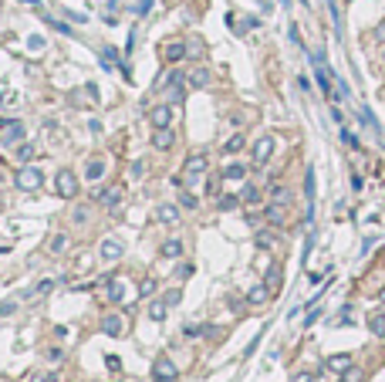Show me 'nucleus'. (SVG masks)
<instances>
[{
  "instance_id": "obj_1",
  "label": "nucleus",
  "mask_w": 385,
  "mask_h": 382,
  "mask_svg": "<svg viewBox=\"0 0 385 382\" xmlns=\"http://www.w3.org/2000/svg\"><path fill=\"white\" fill-rule=\"evenodd\" d=\"M17 190H24V193H34V190H41V183H44V176H41V169L38 166H20L17 169Z\"/></svg>"
},
{
  "instance_id": "obj_2",
  "label": "nucleus",
  "mask_w": 385,
  "mask_h": 382,
  "mask_svg": "<svg viewBox=\"0 0 385 382\" xmlns=\"http://www.w3.org/2000/svg\"><path fill=\"white\" fill-rule=\"evenodd\" d=\"M54 193L64 196V200H71V196L78 193V176L71 169H61L58 176H54Z\"/></svg>"
},
{
  "instance_id": "obj_3",
  "label": "nucleus",
  "mask_w": 385,
  "mask_h": 382,
  "mask_svg": "<svg viewBox=\"0 0 385 382\" xmlns=\"http://www.w3.org/2000/svg\"><path fill=\"white\" fill-rule=\"evenodd\" d=\"M176 376H179V369H176V362L173 359H155V365H152V382H176Z\"/></svg>"
},
{
  "instance_id": "obj_4",
  "label": "nucleus",
  "mask_w": 385,
  "mask_h": 382,
  "mask_svg": "<svg viewBox=\"0 0 385 382\" xmlns=\"http://www.w3.org/2000/svg\"><path fill=\"white\" fill-rule=\"evenodd\" d=\"M92 196H95V200L101 203V207L115 210V207H118V200H122V190H118V186H98V190L92 193Z\"/></svg>"
},
{
  "instance_id": "obj_5",
  "label": "nucleus",
  "mask_w": 385,
  "mask_h": 382,
  "mask_svg": "<svg viewBox=\"0 0 385 382\" xmlns=\"http://www.w3.org/2000/svg\"><path fill=\"white\" fill-rule=\"evenodd\" d=\"M270 153H274V139H270V135H260V139L253 142V166H264L270 159Z\"/></svg>"
},
{
  "instance_id": "obj_6",
  "label": "nucleus",
  "mask_w": 385,
  "mask_h": 382,
  "mask_svg": "<svg viewBox=\"0 0 385 382\" xmlns=\"http://www.w3.org/2000/svg\"><path fill=\"white\" fill-rule=\"evenodd\" d=\"M101 287H105V298H108L112 305H122V301H125V284H122V281H115V277H105V281H101Z\"/></svg>"
},
{
  "instance_id": "obj_7",
  "label": "nucleus",
  "mask_w": 385,
  "mask_h": 382,
  "mask_svg": "<svg viewBox=\"0 0 385 382\" xmlns=\"http://www.w3.org/2000/svg\"><path fill=\"white\" fill-rule=\"evenodd\" d=\"M199 172H206V156H203V153L190 156V159H186V166H183V176H186V179H196Z\"/></svg>"
},
{
  "instance_id": "obj_8",
  "label": "nucleus",
  "mask_w": 385,
  "mask_h": 382,
  "mask_svg": "<svg viewBox=\"0 0 385 382\" xmlns=\"http://www.w3.org/2000/svg\"><path fill=\"white\" fill-rule=\"evenodd\" d=\"M149 122H152V129H169V122H173V109H169V105H155L152 115H149Z\"/></svg>"
},
{
  "instance_id": "obj_9",
  "label": "nucleus",
  "mask_w": 385,
  "mask_h": 382,
  "mask_svg": "<svg viewBox=\"0 0 385 382\" xmlns=\"http://www.w3.org/2000/svg\"><path fill=\"white\" fill-rule=\"evenodd\" d=\"M3 146H17V142H24V125L20 122H3Z\"/></svg>"
},
{
  "instance_id": "obj_10",
  "label": "nucleus",
  "mask_w": 385,
  "mask_h": 382,
  "mask_svg": "<svg viewBox=\"0 0 385 382\" xmlns=\"http://www.w3.org/2000/svg\"><path fill=\"white\" fill-rule=\"evenodd\" d=\"M270 298V284L267 281H264V284H257V287H250V291H247V305H264V301H267Z\"/></svg>"
},
{
  "instance_id": "obj_11",
  "label": "nucleus",
  "mask_w": 385,
  "mask_h": 382,
  "mask_svg": "<svg viewBox=\"0 0 385 382\" xmlns=\"http://www.w3.org/2000/svg\"><path fill=\"white\" fill-rule=\"evenodd\" d=\"M173 129H155L152 132V146L155 149H159V153H166V149H169V146H173Z\"/></svg>"
},
{
  "instance_id": "obj_12",
  "label": "nucleus",
  "mask_w": 385,
  "mask_h": 382,
  "mask_svg": "<svg viewBox=\"0 0 385 382\" xmlns=\"http://www.w3.org/2000/svg\"><path fill=\"white\" fill-rule=\"evenodd\" d=\"M186 55H190V51H186V44H183V41H169V44H166V61H169V64L183 61Z\"/></svg>"
},
{
  "instance_id": "obj_13",
  "label": "nucleus",
  "mask_w": 385,
  "mask_h": 382,
  "mask_svg": "<svg viewBox=\"0 0 385 382\" xmlns=\"http://www.w3.org/2000/svg\"><path fill=\"white\" fill-rule=\"evenodd\" d=\"M125 254V247L118 240H101V261H118Z\"/></svg>"
},
{
  "instance_id": "obj_14",
  "label": "nucleus",
  "mask_w": 385,
  "mask_h": 382,
  "mask_svg": "<svg viewBox=\"0 0 385 382\" xmlns=\"http://www.w3.org/2000/svg\"><path fill=\"white\" fill-rule=\"evenodd\" d=\"M155 220H159V223H176V220H179V207H173V203H162V207L155 210Z\"/></svg>"
},
{
  "instance_id": "obj_15",
  "label": "nucleus",
  "mask_w": 385,
  "mask_h": 382,
  "mask_svg": "<svg viewBox=\"0 0 385 382\" xmlns=\"http://www.w3.org/2000/svg\"><path fill=\"white\" fill-rule=\"evenodd\" d=\"M101 331L112 335V338L122 335V315H105V318H101Z\"/></svg>"
},
{
  "instance_id": "obj_16",
  "label": "nucleus",
  "mask_w": 385,
  "mask_h": 382,
  "mask_svg": "<svg viewBox=\"0 0 385 382\" xmlns=\"http://www.w3.org/2000/svg\"><path fill=\"white\" fill-rule=\"evenodd\" d=\"M243 176H247V166H243V163H227V166H223V179H237V183H240V179H243Z\"/></svg>"
},
{
  "instance_id": "obj_17",
  "label": "nucleus",
  "mask_w": 385,
  "mask_h": 382,
  "mask_svg": "<svg viewBox=\"0 0 385 382\" xmlns=\"http://www.w3.org/2000/svg\"><path fill=\"white\" fill-rule=\"evenodd\" d=\"M264 217H267V223L281 227V223H284V203H270L267 210H264Z\"/></svg>"
},
{
  "instance_id": "obj_18",
  "label": "nucleus",
  "mask_w": 385,
  "mask_h": 382,
  "mask_svg": "<svg viewBox=\"0 0 385 382\" xmlns=\"http://www.w3.org/2000/svg\"><path fill=\"white\" fill-rule=\"evenodd\" d=\"M38 156V149H34V142H20L17 146V163H24V166H31V159Z\"/></svg>"
},
{
  "instance_id": "obj_19",
  "label": "nucleus",
  "mask_w": 385,
  "mask_h": 382,
  "mask_svg": "<svg viewBox=\"0 0 385 382\" xmlns=\"http://www.w3.org/2000/svg\"><path fill=\"white\" fill-rule=\"evenodd\" d=\"M328 369H331V372H348V369H351V355H331V359H328Z\"/></svg>"
},
{
  "instance_id": "obj_20",
  "label": "nucleus",
  "mask_w": 385,
  "mask_h": 382,
  "mask_svg": "<svg viewBox=\"0 0 385 382\" xmlns=\"http://www.w3.org/2000/svg\"><path fill=\"white\" fill-rule=\"evenodd\" d=\"M190 85L192 88H206V85H210V71H206V68H196L190 75Z\"/></svg>"
},
{
  "instance_id": "obj_21",
  "label": "nucleus",
  "mask_w": 385,
  "mask_h": 382,
  "mask_svg": "<svg viewBox=\"0 0 385 382\" xmlns=\"http://www.w3.org/2000/svg\"><path fill=\"white\" fill-rule=\"evenodd\" d=\"M243 146H247V139H243V135L237 132V135H230V139H227V146H223V153H227V156H233V153H240Z\"/></svg>"
},
{
  "instance_id": "obj_22",
  "label": "nucleus",
  "mask_w": 385,
  "mask_h": 382,
  "mask_svg": "<svg viewBox=\"0 0 385 382\" xmlns=\"http://www.w3.org/2000/svg\"><path fill=\"white\" fill-rule=\"evenodd\" d=\"M101 172H105V163H101V159H88V166H85V176H88V179H98Z\"/></svg>"
},
{
  "instance_id": "obj_23",
  "label": "nucleus",
  "mask_w": 385,
  "mask_h": 382,
  "mask_svg": "<svg viewBox=\"0 0 385 382\" xmlns=\"http://www.w3.org/2000/svg\"><path fill=\"white\" fill-rule=\"evenodd\" d=\"M179 254H183V240H166V244H162V257H179Z\"/></svg>"
},
{
  "instance_id": "obj_24",
  "label": "nucleus",
  "mask_w": 385,
  "mask_h": 382,
  "mask_svg": "<svg viewBox=\"0 0 385 382\" xmlns=\"http://www.w3.org/2000/svg\"><path fill=\"white\" fill-rule=\"evenodd\" d=\"M240 200H243V203H257V200H260V186L247 183V186H243V193H240Z\"/></svg>"
},
{
  "instance_id": "obj_25",
  "label": "nucleus",
  "mask_w": 385,
  "mask_h": 382,
  "mask_svg": "<svg viewBox=\"0 0 385 382\" xmlns=\"http://www.w3.org/2000/svg\"><path fill=\"white\" fill-rule=\"evenodd\" d=\"M166 301H152V305H149V318H152V322H162V318H166Z\"/></svg>"
},
{
  "instance_id": "obj_26",
  "label": "nucleus",
  "mask_w": 385,
  "mask_h": 382,
  "mask_svg": "<svg viewBox=\"0 0 385 382\" xmlns=\"http://www.w3.org/2000/svg\"><path fill=\"white\" fill-rule=\"evenodd\" d=\"M68 250V233H54V240H51V254H64Z\"/></svg>"
},
{
  "instance_id": "obj_27",
  "label": "nucleus",
  "mask_w": 385,
  "mask_h": 382,
  "mask_svg": "<svg viewBox=\"0 0 385 382\" xmlns=\"http://www.w3.org/2000/svg\"><path fill=\"white\" fill-rule=\"evenodd\" d=\"M270 200H274V203H288V200H290L288 186H274V190H270Z\"/></svg>"
},
{
  "instance_id": "obj_28",
  "label": "nucleus",
  "mask_w": 385,
  "mask_h": 382,
  "mask_svg": "<svg viewBox=\"0 0 385 382\" xmlns=\"http://www.w3.org/2000/svg\"><path fill=\"white\" fill-rule=\"evenodd\" d=\"M186 51H190V57H203V41H199V38H192L190 44H186Z\"/></svg>"
},
{
  "instance_id": "obj_29",
  "label": "nucleus",
  "mask_w": 385,
  "mask_h": 382,
  "mask_svg": "<svg viewBox=\"0 0 385 382\" xmlns=\"http://www.w3.org/2000/svg\"><path fill=\"white\" fill-rule=\"evenodd\" d=\"M264 271H267V284H270V287H277V284H281V271L274 268V264H267Z\"/></svg>"
},
{
  "instance_id": "obj_30",
  "label": "nucleus",
  "mask_w": 385,
  "mask_h": 382,
  "mask_svg": "<svg viewBox=\"0 0 385 382\" xmlns=\"http://www.w3.org/2000/svg\"><path fill=\"white\" fill-rule=\"evenodd\" d=\"M44 20H48V27H54V31H61V34H71V27H68L64 20H54V17H48V14H44Z\"/></svg>"
},
{
  "instance_id": "obj_31",
  "label": "nucleus",
  "mask_w": 385,
  "mask_h": 382,
  "mask_svg": "<svg viewBox=\"0 0 385 382\" xmlns=\"http://www.w3.org/2000/svg\"><path fill=\"white\" fill-rule=\"evenodd\" d=\"M179 207H186V210H196V196H192V193H179Z\"/></svg>"
},
{
  "instance_id": "obj_32",
  "label": "nucleus",
  "mask_w": 385,
  "mask_h": 382,
  "mask_svg": "<svg viewBox=\"0 0 385 382\" xmlns=\"http://www.w3.org/2000/svg\"><path fill=\"white\" fill-rule=\"evenodd\" d=\"M139 294H142V298H152V294H155V281H152V277H145V281H142V291H139Z\"/></svg>"
},
{
  "instance_id": "obj_33",
  "label": "nucleus",
  "mask_w": 385,
  "mask_h": 382,
  "mask_svg": "<svg viewBox=\"0 0 385 382\" xmlns=\"http://www.w3.org/2000/svg\"><path fill=\"white\" fill-rule=\"evenodd\" d=\"M257 244H260V247H270V244H274V233H270V230H260V233H257Z\"/></svg>"
},
{
  "instance_id": "obj_34",
  "label": "nucleus",
  "mask_w": 385,
  "mask_h": 382,
  "mask_svg": "<svg viewBox=\"0 0 385 382\" xmlns=\"http://www.w3.org/2000/svg\"><path fill=\"white\" fill-rule=\"evenodd\" d=\"M48 291H54V281L48 277V281H41L38 287H34V294H48Z\"/></svg>"
},
{
  "instance_id": "obj_35",
  "label": "nucleus",
  "mask_w": 385,
  "mask_h": 382,
  "mask_svg": "<svg viewBox=\"0 0 385 382\" xmlns=\"http://www.w3.org/2000/svg\"><path fill=\"white\" fill-rule=\"evenodd\" d=\"M290 382H314V372H294Z\"/></svg>"
},
{
  "instance_id": "obj_36",
  "label": "nucleus",
  "mask_w": 385,
  "mask_h": 382,
  "mask_svg": "<svg viewBox=\"0 0 385 382\" xmlns=\"http://www.w3.org/2000/svg\"><path fill=\"white\" fill-rule=\"evenodd\" d=\"M203 331H206V338H213V342L223 338V328H203Z\"/></svg>"
},
{
  "instance_id": "obj_37",
  "label": "nucleus",
  "mask_w": 385,
  "mask_h": 382,
  "mask_svg": "<svg viewBox=\"0 0 385 382\" xmlns=\"http://www.w3.org/2000/svg\"><path fill=\"white\" fill-rule=\"evenodd\" d=\"M233 207H237V196H223L220 200V210H233Z\"/></svg>"
},
{
  "instance_id": "obj_38",
  "label": "nucleus",
  "mask_w": 385,
  "mask_h": 382,
  "mask_svg": "<svg viewBox=\"0 0 385 382\" xmlns=\"http://www.w3.org/2000/svg\"><path fill=\"white\" fill-rule=\"evenodd\" d=\"M14 311H17L14 301H3V305H0V315H14Z\"/></svg>"
},
{
  "instance_id": "obj_39",
  "label": "nucleus",
  "mask_w": 385,
  "mask_h": 382,
  "mask_svg": "<svg viewBox=\"0 0 385 382\" xmlns=\"http://www.w3.org/2000/svg\"><path fill=\"white\" fill-rule=\"evenodd\" d=\"M341 139H345V142H348V146H351V149H355V146H358V139H355V135L348 132V129H341Z\"/></svg>"
},
{
  "instance_id": "obj_40",
  "label": "nucleus",
  "mask_w": 385,
  "mask_h": 382,
  "mask_svg": "<svg viewBox=\"0 0 385 382\" xmlns=\"http://www.w3.org/2000/svg\"><path fill=\"white\" fill-rule=\"evenodd\" d=\"M190 274H192V268H190V264H183V268H176V277H190Z\"/></svg>"
},
{
  "instance_id": "obj_41",
  "label": "nucleus",
  "mask_w": 385,
  "mask_h": 382,
  "mask_svg": "<svg viewBox=\"0 0 385 382\" xmlns=\"http://www.w3.org/2000/svg\"><path fill=\"white\" fill-rule=\"evenodd\" d=\"M149 7H152V0H139V3H135V10H139V14H145Z\"/></svg>"
},
{
  "instance_id": "obj_42",
  "label": "nucleus",
  "mask_w": 385,
  "mask_h": 382,
  "mask_svg": "<svg viewBox=\"0 0 385 382\" xmlns=\"http://www.w3.org/2000/svg\"><path fill=\"white\" fill-rule=\"evenodd\" d=\"M27 44H31V51H41V48H44V38H31Z\"/></svg>"
},
{
  "instance_id": "obj_43",
  "label": "nucleus",
  "mask_w": 385,
  "mask_h": 382,
  "mask_svg": "<svg viewBox=\"0 0 385 382\" xmlns=\"http://www.w3.org/2000/svg\"><path fill=\"white\" fill-rule=\"evenodd\" d=\"M206 193H210V196H216V193H220V183H216V179H210V183H206Z\"/></svg>"
},
{
  "instance_id": "obj_44",
  "label": "nucleus",
  "mask_w": 385,
  "mask_h": 382,
  "mask_svg": "<svg viewBox=\"0 0 385 382\" xmlns=\"http://www.w3.org/2000/svg\"><path fill=\"white\" fill-rule=\"evenodd\" d=\"M162 301H166V305H176V301H179V291H169V294H166Z\"/></svg>"
},
{
  "instance_id": "obj_45",
  "label": "nucleus",
  "mask_w": 385,
  "mask_h": 382,
  "mask_svg": "<svg viewBox=\"0 0 385 382\" xmlns=\"http://www.w3.org/2000/svg\"><path fill=\"white\" fill-rule=\"evenodd\" d=\"M68 17L75 20V24H85V20H88V17H85V14H75V10H68Z\"/></svg>"
},
{
  "instance_id": "obj_46",
  "label": "nucleus",
  "mask_w": 385,
  "mask_h": 382,
  "mask_svg": "<svg viewBox=\"0 0 385 382\" xmlns=\"http://www.w3.org/2000/svg\"><path fill=\"white\" fill-rule=\"evenodd\" d=\"M375 38H379V41H385V24L379 27V31H375Z\"/></svg>"
},
{
  "instance_id": "obj_47",
  "label": "nucleus",
  "mask_w": 385,
  "mask_h": 382,
  "mask_svg": "<svg viewBox=\"0 0 385 382\" xmlns=\"http://www.w3.org/2000/svg\"><path fill=\"white\" fill-rule=\"evenodd\" d=\"M382 301H385V287H382Z\"/></svg>"
},
{
  "instance_id": "obj_48",
  "label": "nucleus",
  "mask_w": 385,
  "mask_h": 382,
  "mask_svg": "<svg viewBox=\"0 0 385 382\" xmlns=\"http://www.w3.org/2000/svg\"><path fill=\"white\" fill-rule=\"evenodd\" d=\"M0 183H3V172H0Z\"/></svg>"
}]
</instances>
